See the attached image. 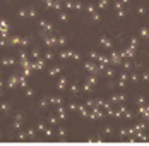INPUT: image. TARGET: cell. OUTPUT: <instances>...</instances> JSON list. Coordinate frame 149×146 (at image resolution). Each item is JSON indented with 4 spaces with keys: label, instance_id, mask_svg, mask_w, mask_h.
Instances as JSON below:
<instances>
[{
    "label": "cell",
    "instance_id": "cell-37",
    "mask_svg": "<svg viewBox=\"0 0 149 146\" xmlns=\"http://www.w3.org/2000/svg\"><path fill=\"white\" fill-rule=\"evenodd\" d=\"M91 88H93V86H91L89 83L86 81V83H84V88H82V89H84V93H89V91H91Z\"/></svg>",
    "mask_w": 149,
    "mask_h": 146
},
{
    "label": "cell",
    "instance_id": "cell-33",
    "mask_svg": "<svg viewBox=\"0 0 149 146\" xmlns=\"http://www.w3.org/2000/svg\"><path fill=\"white\" fill-rule=\"evenodd\" d=\"M21 46H28V45H29V38H21Z\"/></svg>",
    "mask_w": 149,
    "mask_h": 146
},
{
    "label": "cell",
    "instance_id": "cell-48",
    "mask_svg": "<svg viewBox=\"0 0 149 146\" xmlns=\"http://www.w3.org/2000/svg\"><path fill=\"white\" fill-rule=\"evenodd\" d=\"M74 7L77 9V11H81V9H82V4H81V2H75V4H74Z\"/></svg>",
    "mask_w": 149,
    "mask_h": 146
},
{
    "label": "cell",
    "instance_id": "cell-38",
    "mask_svg": "<svg viewBox=\"0 0 149 146\" xmlns=\"http://www.w3.org/2000/svg\"><path fill=\"white\" fill-rule=\"evenodd\" d=\"M58 136H60V138H65V136H67V131H65L63 127H60V129H58Z\"/></svg>",
    "mask_w": 149,
    "mask_h": 146
},
{
    "label": "cell",
    "instance_id": "cell-6",
    "mask_svg": "<svg viewBox=\"0 0 149 146\" xmlns=\"http://www.w3.org/2000/svg\"><path fill=\"white\" fill-rule=\"evenodd\" d=\"M72 55H74L72 50H62V52L58 53V57L62 58V60H65V58H72Z\"/></svg>",
    "mask_w": 149,
    "mask_h": 146
},
{
    "label": "cell",
    "instance_id": "cell-8",
    "mask_svg": "<svg viewBox=\"0 0 149 146\" xmlns=\"http://www.w3.org/2000/svg\"><path fill=\"white\" fill-rule=\"evenodd\" d=\"M15 64V60L12 57H3L2 58V65H3V67H9V65H14Z\"/></svg>",
    "mask_w": 149,
    "mask_h": 146
},
{
    "label": "cell",
    "instance_id": "cell-45",
    "mask_svg": "<svg viewBox=\"0 0 149 146\" xmlns=\"http://www.w3.org/2000/svg\"><path fill=\"white\" fill-rule=\"evenodd\" d=\"M67 19H69V15L65 12H60V21H67Z\"/></svg>",
    "mask_w": 149,
    "mask_h": 146
},
{
    "label": "cell",
    "instance_id": "cell-22",
    "mask_svg": "<svg viewBox=\"0 0 149 146\" xmlns=\"http://www.w3.org/2000/svg\"><path fill=\"white\" fill-rule=\"evenodd\" d=\"M31 57L34 58V60H38V58L41 57V53H40V50H38V48H34V50L31 52Z\"/></svg>",
    "mask_w": 149,
    "mask_h": 146
},
{
    "label": "cell",
    "instance_id": "cell-32",
    "mask_svg": "<svg viewBox=\"0 0 149 146\" xmlns=\"http://www.w3.org/2000/svg\"><path fill=\"white\" fill-rule=\"evenodd\" d=\"M106 5H108V0H100V2H98V7H100V9H104Z\"/></svg>",
    "mask_w": 149,
    "mask_h": 146
},
{
    "label": "cell",
    "instance_id": "cell-54",
    "mask_svg": "<svg viewBox=\"0 0 149 146\" xmlns=\"http://www.w3.org/2000/svg\"><path fill=\"white\" fill-rule=\"evenodd\" d=\"M0 96H2V88H0Z\"/></svg>",
    "mask_w": 149,
    "mask_h": 146
},
{
    "label": "cell",
    "instance_id": "cell-1",
    "mask_svg": "<svg viewBox=\"0 0 149 146\" xmlns=\"http://www.w3.org/2000/svg\"><path fill=\"white\" fill-rule=\"evenodd\" d=\"M0 38H9V24L7 21H0Z\"/></svg>",
    "mask_w": 149,
    "mask_h": 146
},
{
    "label": "cell",
    "instance_id": "cell-43",
    "mask_svg": "<svg viewBox=\"0 0 149 146\" xmlns=\"http://www.w3.org/2000/svg\"><path fill=\"white\" fill-rule=\"evenodd\" d=\"M45 129H46V126L43 124V122H40V124H38V131H43V132H45Z\"/></svg>",
    "mask_w": 149,
    "mask_h": 146
},
{
    "label": "cell",
    "instance_id": "cell-47",
    "mask_svg": "<svg viewBox=\"0 0 149 146\" xmlns=\"http://www.w3.org/2000/svg\"><path fill=\"white\" fill-rule=\"evenodd\" d=\"M45 136H46V138H52V136H53L52 129H45Z\"/></svg>",
    "mask_w": 149,
    "mask_h": 146
},
{
    "label": "cell",
    "instance_id": "cell-46",
    "mask_svg": "<svg viewBox=\"0 0 149 146\" xmlns=\"http://www.w3.org/2000/svg\"><path fill=\"white\" fill-rule=\"evenodd\" d=\"M22 119H24V114H22V112L15 114V120H22Z\"/></svg>",
    "mask_w": 149,
    "mask_h": 146
},
{
    "label": "cell",
    "instance_id": "cell-17",
    "mask_svg": "<svg viewBox=\"0 0 149 146\" xmlns=\"http://www.w3.org/2000/svg\"><path fill=\"white\" fill-rule=\"evenodd\" d=\"M77 91H79V84H77V81H74V83L70 84V93H72V96H77Z\"/></svg>",
    "mask_w": 149,
    "mask_h": 146
},
{
    "label": "cell",
    "instance_id": "cell-44",
    "mask_svg": "<svg viewBox=\"0 0 149 146\" xmlns=\"http://www.w3.org/2000/svg\"><path fill=\"white\" fill-rule=\"evenodd\" d=\"M28 136H29V138H34V136H36V132H34V129H28Z\"/></svg>",
    "mask_w": 149,
    "mask_h": 146
},
{
    "label": "cell",
    "instance_id": "cell-12",
    "mask_svg": "<svg viewBox=\"0 0 149 146\" xmlns=\"http://www.w3.org/2000/svg\"><path fill=\"white\" fill-rule=\"evenodd\" d=\"M57 88H58L60 91H62V89H65V88H67V77H60L58 83H57Z\"/></svg>",
    "mask_w": 149,
    "mask_h": 146
},
{
    "label": "cell",
    "instance_id": "cell-9",
    "mask_svg": "<svg viewBox=\"0 0 149 146\" xmlns=\"http://www.w3.org/2000/svg\"><path fill=\"white\" fill-rule=\"evenodd\" d=\"M0 110H2V114H5V115H7V114H9V112L12 110V107H10L9 103L2 102V103H0Z\"/></svg>",
    "mask_w": 149,
    "mask_h": 146
},
{
    "label": "cell",
    "instance_id": "cell-21",
    "mask_svg": "<svg viewBox=\"0 0 149 146\" xmlns=\"http://www.w3.org/2000/svg\"><path fill=\"white\" fill-rule=\"evenodd\" d=\"M48 103H50L48 96H43V98H41V102H40V107H41V108H46V107H48Z\"/></svg>",
    "mask_w": 149,
    "mask_h": 146
},
{
    "label": "cell",
    "instance_id": "cell-18",
    "mask_svg": "<svg viewBox=\"0 0 149 146\" xmlns=\"http://www.w3.org/2000/svg\"><path fill=\"white\" fill-rule=\"evenodd\" d=\"M19 86L21 88H28V81H26V76H19Z\"/></svg>",
    "mask_w": 149,
    "mask_h": 146
},
{
    "label": "cell",
    "instance_id": "cell-23",
    "mask_svg": "<svg viewBox=\"0 0 149 146\" xmlns=\"http://www.w3.org/2000/svg\"><path fill=\"white\" fill-rule=\"evenodd\" d=\"M17 15H19V17H29V15H28V9H19Z\"/></svg>",
    "mask_w": 149,
    "mask_h": 146
},
{
    "label": "cell",
    "instance_id": "cell-30",
    "mask_svg": "<svg viewBox=\"0 0 149 146\" xmlns=\"http://www.w3.org/2000/svg\"><path fill=\"white\" fill-rule=\"evenodd\" d=\"M28 15H29V17H36V9H34V7H29V9H28Z\"/></svg>",
    "mask_w": 149,
    "mask_h": 146
},
{
    "label": "cell",
    "instance_id": "cell-15",
    "mask_svg": "<svg viewBox=\"0 0 149 146\" xmlns=\"http://www.w3.org/2000/svg\"><path fill=\"white\" fill-rule=\"evenodd\" d=\"M60 72H62V67H60V65H55V67H52V69L48 71L50 76H57V74H60Z\"/></svg>",
    "mask_w": 149,
    "mask_h": 146
},
{
    "label": "cell",
    "instance_id": "cell-36",
    "mask_svg": "<svg viewBox=\"0 0 149 146\" xmlns=\"http://www.w3.org/2000/svg\"><path fill=\"white\" fill-rule=\"evenodd\" d=\"M48 122H50L52 126H55V124L58 122V119H57V117H53V115H50V119H48Z\"/></svg>",
    "mask_w": 149,
    "mask_h": 146
},
{
    "label": "cell",
    "instance_id": "cell-51",
    "mask_svg": "<svg viewBox=\"0 0 149 146\" xmlns=\"http://www.w3.org/2000/svg\"><path fill=\"white\" fill-rule=\"evenodd\" d=\"M40 26H41V28H45V26H46V21H45V19H41V21H40Z\"/></svg>",
    "mask_w": 149,
    "mask_h": 146
},
{
    "label": "cell",
    "instance_id": "cell-7",
    "mask_svg": "<svg viewBox=\"0 0 149 146\" xmlns=\"http://www.w3.org/2000/svg\"><path fill=\"white\" fill-rule=\"evenodd\" d=\"M57 112H58V119L60 120H65V119H67V112H65V108H63L62 105L57 107Z\"/></svg>",
    "mask_w": 149,
    "mask_h": 146
},
{
    "label": "cell",
    "instance_id": "cell-52",
    "mask_svg": "<svg viewBox=\"0 0 149 146\" xmlns=\"http://www.w3.org/2000/svg\"><path fill=\"white\" fill-rule=\"evenodd\" d=\"M53 9H57V11H58V9H60V2H55V4H53Z\"/></svg>",
    "mask_w": 149,
    "mask_h": 146
},
{
    "label": "cell",
    "instance_id": "cell-27",
    "mask_svg": "<svg viewBox=\"0 0 149 146\" xmlns=\"http://www.w3.org/2000/svg\"><path fill=\"white\" fill-rule=\"evenodd\" d=\"M53 57H55V55H53V52H52V50H48L45 55H43V58H45V60H52Z\"/></svg>",
    "mask_w": 149,
    "mask_h": 146
},
{
    "label": "cell",
    "instance_id": "cell-11",
    "mask_svg": "<svg viewBox=\"0 0 149 146\" xmlns=\"http://www.w3.org/2000/svg\"><path fill=\"white\" fill-rule=\"evenodd\" d=\"M43 29H45V31H41V36H46V33H53L55 26H53L52 22H46V26H45Z\"/></svg>",
    "mask_w": 149,
    "mask_h": 146
},
{
    "label": "cell",
    "instance_id": "cell-4",
    "mask_svg": "<svg viewBox=\"0 0 149 146\" xmlns=\"http://www.w3.org/2000/svg\"><path fill=\"white\" fill-rule=\"evenodd\" d=\"M84 67H86V71L91 72V74H96L98 71H100V69H98V65H96L94 62H86V64H84Z\"/></svg>",
    "mask_w": 149,
    "mask_h": 146
},
{
    "label": "cell",
    "instance_id": "cell-55",
    "mask_svg": "<svg viewBox=\"0 0 149 146\" xmlns=\"http://www.w3.org/2000/svg\"><path fill=\"white\" fill-rule=\"evenodd\" d=\"M0 136H2V134H0Z\"/></svg>",
    "mask_w": 149,
    "mask_h": 146
},
{
    "label": "cell",
    "instance_id": "cell-25",
    "mask_svg": "<svg viewBox=\"0 0 149 146\" xmlns=\"http://www.w3.org/2000/svg\"><path fill=\"white\" fill-rule=\"evenodd\" d=\"M28 138H29L28 132H24V131H21L19 134H17V139H21V141H22V139H28Z\"/></svg>",
    "mask_w": 149,
    "mask_h": 146
},
{
    "label": "cell",
    "instance_id": "cell-31",
    "mask_svg": "<svg viewBox=\"0 0 149 146\" xmlns=\"http://www.w3.org/2000/svg\"><path fill=\"white\" fill-rule=\"evenodd\" d=\"M91 19H93V21H96V22H98V21H100V19H101V15L98 14V12H96V11H94V12H93V14H91Z\"/></svg>",
    "mask_w": 149,
    "mask_h": 146
},
{
    "label": "cell",
    "instance_id": "cell-40",
    "mask_svg": "<svg viewBox=\"0 0 149 146\" xmlns=\"http://www.w3.org/2000/svg\"><path fill=\"white\" fill-rule=\"evenodd\" d=\"M86 9H88V12H89V14H93V12H94V11H96V7H94V5H93V4H89V5H88V7H86Z\"/></svg>",
    "mask_w": 149,
    "mask_h": 146
},
{
    "label": "cell",
    "instance_id": "cell-50",
    "mask_svg": "<svg viewBox=\"0 0 149 146\" xmlns=\"http://www.w3.org/2000/svg\"><path fill=\"white\" fill-rule=\"evenodd\" d=\"M72 58H74V60H79V58H81V55H79L77 52H74V55H72Z\"/></svg>",
    "mask_w": 149,
    "mask_h": 146
},
{
    "label": "cell",
    "instance_id": "cell-14",
    "mask_svg": "<svg viewBox=\"0 0 149 146\" xmlns=\"http://www.w3.org/2000/svg\"><path fill=\"white\" fill-rule=\"evenodd\" d=\"M100 43H101V46H104V48H110V46H111V41H110V40H108L106 36H101Z\"/></svg>",
    "mask_w": 149,
    "mask_h": 146
},
{
    "label": "cell",
    "instance_id": "cell-2",
    "mask_svg": "<svg viewBox=\"0 0 149 146\" xmlns=\"http://www.w3.org/2000/svg\"><path fill=\"white\" fill-rule=\"evenodd\" d=\"M45 45L48 48H53L55 45H58V38H55L53 34L52 36H45Z\"/></svg>",
    "mask_w": 149,
    "mask_h": 146
},
{
    "label": "cell",
    "instance_id": "cell-13",
    "mask_svg": "<svg viewBox=\"0 0 149 146\" xmlns=\"http://www.w3.org/2000/svg\"><path fill=\"white\" fill-rule=\"evenodd\" d=\"M21 43V38L19 36H10L9 38V46H14V45H19Z\"/></svg>",
    "mask_w": 149,
    "mask_h": 146
},
{
    "label": "cell",
    "instance_id": "cell-41",
    "mask_svg": "<svg viewBox=\"0 0 149 146\" xmlns=\"http://www.w3.org/2000/svg\"><path fill=\"white\" fill-rule=\"evenodd\" d=\"M33 93H34V91H33V88H26V96H28V98L33 96Z\"/></svg>",
    "mask_w": 149,
    "mask_h": 146
},
{
    "label": "cell",
    "instance_id": "cell-49",
    "mask_svg": "<svg viewBox=\"0 0 149 146\" xmlns=\"http://www.w3.org/2000/svg\"><path fill=\"white\" fill-rule=\"evenodd\" d=\"M106 76L111 77V76H113V69H106Z\"/></svg>",
    "mask_w": 149,
    "mask_h": 146
},
{
    "label": "cell",
    "instance_id": "cell-24",
    "mask_svg": "<svg viewBox=\"0 0 149 146\" xmlns=\"http://www.w3.org/2000/svg\"><path fill=\"white\" fill-rule=\"evenodd\" d=\"M122 100H123V95H113V96H111V102L113 103H118V102H122Z\"/></svg>",
    "mask_w": 149,
    "mask_h": 146
},
{
    "label": "cell",
    "instance_id": "cell-26",
    "mask_svg": "<svg viewBox=\"0 0 149 146\" xmlns=\"http://www.w3.org/2000/svg\"><path fill=\"white\" fill-rule=\"evenodd\" d=\"M122 57V55H120V53H111V62H113V64H118V58Z\"/></svg>",
    "mask_w": 149,
    "mask_h": 146
},
{
    "label": "cell",
    "instance_id": "cell-19",
    "mask_svg": "<svg viewBox=\"0 0 149 146\" xmlns=\"http://www.w3.org/2000/svg\"><path fill=\"white\" fill-rule=\"evenodd\" d=\"M88 83H89L93 88L96 86V83H98V77H96V74H93V76H89V77H88Z\"/></svg>",
    "mask_w": 149,
    "mask_h": 146
},
{
    "label": "cell",
    "instance_id": "cell-5",
    "mask_svg": "<svg viewBox=\"0 0 149 146\" xmlns=\"http://www.w3.org/2000/svg\"><path fill=\"white\" fill-rule=\"evenodd\" d=\"M7 86H9V89L19 86V77H17V76H10V77H9V81H7Z\"/></svg>",
    "mask_w": 149,
    "mask_h": 146
},
{
    "label": "cell",
    "instance_id": "cell-53",
    "mask_svg": "<svg viewBox=\"0 0 149 146\" xmlns=\"http://www.w3.org/2000/svg\"><path fill=\"white\" fill-rule=\"evenodd\" d=\"M0 88H2V76H0Z\"/></svg>",
    "mask_w": 149,
    "mask_h": 146
},
{
    "label": "cell",
    "instance_id": "cell-34",
    "mask_svg": "<svg viewBox=\"0 0 149 146\" xmlns=\"http://www.w3.org/2000/svg\"><path fill=\"white\" fill-rule=\"evenodd\" d=\"M89 57H91V60H98V57H100V53L93 50V52H91V53H89Z\"/></svg>",
    "mask_w": 149,
    "mask_h": 146
},
{
    "label": "cell",
    "instance_id": "cell-28",
    "mask_svg": "<svg viewBox=\"0 0 149 146\" xmlns=\"http://www.w3.org/2000/svg\"><path fill=\"white\" fill-rule=\"evenodd\" d=\"M19 60H21V62H26V60H28V53H26V52H19Z\"/></svg>",
    "mask_w": 149,
    "mask_h": 146
},
{
    "label": "cell",
    "instance_id": "cell-20",
    "mask_svg": "<svg viewBox=\"0 0 149 146\" xmlns=\"http://www.w3.org/2000/svg\"><path fill=\"white\" fill-rule=\"evenodd\" d=\"M98 62H100V64H110V62H111V58L104 57V55H100V57H98Z\"/></svg>",
    "mask_w": 149,
    "mask_h": 146
},
{
    "label": "cell",
    "instance_id": "cell-42",
    "mask_svg": "<svg viewBox=\"0 0 149 146\" xmlns=\"http://www.w3.org/2000/svg\"><path fill=\"white\" fill-rule=\"evenodd\" d=\"M65 5H67V9H72L74 7V2L72 0H65Z\"/></svg>",
    "mask_w": 149,
    "mask_h": 146
},
{
    "label": "cell",
    "instance_id": "cell-39",
    "mask_svg": "<svg viewBox=\"0 0 149 146\" xmlns=\"http://www.w3.org/2000/svg\"><path fill=\"white\" fill-rule=\"evenodd\" d=\"M69 110H72V112H75V110H79V107H77L75 103H69Z\"/></svg>",
    "mask_w": 149,
    "mask_h": 146
},
{
    "label": "cell",
    "instance_id": "cell-10",
    "mask_svg": "<svg viewBox=\"0 0 149 146\" xmlns=\"http://www.w3.org/2000/svg\"><path fill=\"white\" fill-rule=\"evenodd\" d=\"M88 108H89V107H88V105H79V112H81V115L82 117H89V110H88Z\"/></svg>",
    "mask_w": 149,
    "mask_h": 146
},
{
    "label": "cell",
    "instance_id": "cell-29",
    "mask_svg": "<svg viewBox=\"0 0 149 146\" xmlns=\"http://www.w3.org/2000/svg\"><path fill=\"white\" fill-rule=\"evenodd\" d=\"M21 126H22V120H15V119H14V124H12V129H21Z\"/></svg>",
    "mask_w": 149,
    "mask_h": 146
},
{
    "label": "cell",
    "instance_id": "cell-16",
    "mask_svg": "<svg viewBox=\"0 0 149 146\" xmlns=\"http://www.w3.org/2000/svg\"><path fill=\"white\" fill-rule=\"evenodd\" d=\"M48 100H50V103H53V105H62V98L60 96H48Z\"/></svg>",
    "mask_w": 149,
    "mask_h": 146
},
{
    "label": "cell",
    "instance_id": "cell-35",
    "mask_svg": "<svg viewBox=\"0 0 149 146\" xmlns=\"http://www.w3.org/2000/svg\"><path fill=\"white\" fill-rule=\"evenodd\" d=\"M65 43H67V38H65V36H60L58 38V45L60 46H65Z\"/></svg>",
    "mask_w": 149,
    "mask_h": 146
},
{
    "label": "cell",
    "instance_id": "cell-3",
    "mask_svg": "<svg viewBox=\"0 0 149 146\" xmlns=\"http://www.w3.org/2000/svg\"><path fill=\"white\" fill-rule=\"evenodd\" d=\"M31 67L36 69V71H43V69H45V58H38L36 62L31 64Z\"/></svg>",
    "mask_w": 149,
    "mask_h": 146
}]
</instances>
